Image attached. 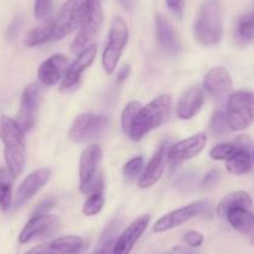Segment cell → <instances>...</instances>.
<instances>
[{
  "label": "cell",
  "mask_w": 254,
  "mask_h": 254,
  "mask_svg": "<svg viewBox=\"0 0 254 254\" xmlns=\"http://www.w3.org/2000/svg\"><path fill=\"white\" fill-rule=\"evenodd\" d=\"M172 97L170 95H161L146 106H142L136 115L130 130L126 135L133 141H140L155 128L162 126L171 116Z\"/></svg>",
  "instance_id": "6da1fadb"
},
{
  "label": "cell",
  "mask_w": 254,
  "mask_h": 254,
  "mask_svg": "<svg viewBox=\"0 0 254 254\" xmlns=\"http://www.w3.org/2000/svg\"><path fill=\"white\" fill-rule=\"evenodd\" d=\"M0 138L4 143L6 166L14 176H19L25 166V132L18 121L9 116L0 117Z\"/></svg>",
  "instance_id": "7a4b0ae2"
},
{
  "label": "cell",
  "mask_w": 254,
  "mask_h": 254,
  "mask_svg": "<svg viewBox=\"0 0 254 254\" xmlns=\"http://www.w3.org/2000/svg\"><path fill=\"white\" fill-rule=\"evenodd\" d=\"M95 0H67L60 11L51 19L53 40H60L81 29L91 16Z\"/></svg>",
  "instance_id": "3957f363"
},
{
  "label": "cell",
  "mask_w": 254,
  "mask_h": 254,
  "mask_svg": "<svg viewBox=\"0 0 254 254\" xmlns=\"http://www.w3.org/2000/svg\"><path fill=\"white\" fill-rule=\"evenodd\" d=\"M194 36L207 46L217 45L223 36V13L219 0H206L194 23Z\"/></svg>",
  "instance_id": "277c9868"
},
{
  "label": "cell",
  "mask_w": 254,
  "mask_h": 254,
  "mask_svg": "<svg viewBox=\"0 0 254 254\" xmlns=\"http://www.w3.org/2000/svg\"><path fill=\"white\" fill-rule=\"evenodd\" d=\"M231 131H243L254 121V92L238 90L229 95L226 110Z\"/></svg>",
  "instance_id": "5b68a950"
},
{
  "label": "cell",
  "mask_w": 254,
  "mask_h": 254,
  "mask_svg": "<svg viewBox=\"0 0 254 254\" xmlns=\"http://www.w3.org/2000/svg\"><path fill=\"white\" fill-rule=\"evenodd\" d=\"M128 26L126 21L120 16L114 18L109 33V41L102 54V67L107 75H111L116 70L120 58L128 43Z\"/></svg>",
  "instance_id": "8992f818"
},
{
  "label": "cell",
  "mask_w": 254,
  "mask_h": 254,
  "mask_svg": "<svg viewBox=\"0 0 254 254\" xmlns=\"http://www.w3.org/2000/svg\"><path fill=\"white\" fill-rule=\"evenodd\" d=\"M107 127L105 115L81 114L75 119L69 131V137L76 143H87L101 137Z\"/></svg>",
  "instance_id": "52a82bcc"
},
{
  "label": "cell",
  "mask_w": 254,
  "mask_h": 254,
  "mask_svg": "<svg viewBox=\"0 0 254 254\" xmlns=\"http://www.w3.org/2000/svg\"><path fill=\"white\" fill-rule=\"evenodd\" d=\"M40 85L33 82L24 89L21 95L20 109L18 114V124L24 132H29L34 128L38 120V110L40 104Z\"/></svg>",
  "instance_id": "ba28073f"
},
{
  "label": "cell",
  "mask_w": 254,
  "mask_h": 254,
  "mask_svg": "<svg viewBox=\"0 0 254 254\" xmlns=\"http://www.w3.org/2000/svg\"><path fill=\"white\" fill-rule=\"evenodd\" d=\"M208 207V203L206 201H198L190 203L185 207L175 209L170 213L165 214L161 217L153 226V232L156 233H163V232L171 231L173 228H177L181 224L186 223L190 219L194 218L197 216H201Z\"/></svg>",
  "instance_id": "9c48e42d"
},
{
  "label": "cell",
  "mask_w": 254,
  "mask_h": 254,
  "mask_svg": "<svg viewBox=\"0 0 254 254\" xmlns=\"http://www.w3.org/2000/svg\"><path fill=\"white\" fill-rule=\"evenodd\" d=\"M59 224H60L59 218L53 214L31 216L19 234V243L25 244L36 239L48 238L58 231Z\"/></svg>",
  "instance_id": "30bf717a"
},
{
  "label": "cell",
  "mask_w": 254,
  "mask_h": 254,
  "mask_svg": "<svg viewBox=\"0 0 254 254\" xmlns=\"http://www.w3.org/2000/svg\"><path fill=\"white\" fill-rule=\"evenodd\" d=\"M97 55V46L95 44H91L86 49L77 54V58L75 59L74 63L67 67L65 76L61 81L60 90L63 92H67L74 89L81 80L82 74L89 69L94 63L95 58Z\"/></svg>",
  "instance_id": "8fae6325"
},
{
  "label": "cell",
  "mask_w": 254,
  "mask_h": 254,
  "mask_svg": "<svg viewBox=\"0 0 254 254\" xmlns=\"http://www.w3.org/2000/svg\"><path fill=\"white\" fill-rule=\"evenodd\" d=\"M170 142L168 141H163L158 148L156 150L155 155L150 160L145 168H143L142 173H141L140 178H138V187L145 190V188H150L162 177L163 171H165L166 165L168 162V155H170Z\"/></svg>",
  "instance_id": "7c38bea8"
},
{
  "label": "cell",
  "mask_w": 254,
  "mask_h": 254,
  "mask_svg": "<svg viewBox=\"0 0 254 254\" xmlns=\"http://www.w3.org/2000/svg\"><path fill=\"white\" fill-rule=\"evenodd\" d=\"M206 143L207 136L201 132L185 138V140L180 141L176 145L171 146L168 161H170L172 168L199 155L204 148V146H206Z\"/></svg>",
  "instance_id": "4fadbf2b"
},
{
  "label": "cell",
  "mask_w": 254,
  "mask_h": 254,
  "mask_svg": "<svg viewBox=\"0 0 254 254\" xmlns=\"http://www.w3.org/2000/svg\"><path fill=\"white\" fill-rule=\"evenodd\" d=\"M102 20H104V13H102L101 1L100 0H95L91 16L85 23V25L81 29H79V33H77L76 38L72 41V53L80 54L84 49L91 45L92 40H94L95 36L99 33L100 28H101Z\"/></svg>",
  "instance_id": "5bb4252c"
},
{
  "label": "cell",
  "mask_w": 254,
  "mask_h": 254,
  "mask_svg": "<svg viewBox=\"0 0 254 254\" xmlns=\"http://www.w3.org/2000/svg\"><path fill=\"white\" fill-rule=\"evenodd\" d=\"M150 223V216H143L136 218L130 226L127 227L116 238L114 246V254H131L138 239L142 237Z\"/></svg>",
  "instance_id": "9a60e30c"
},
{
  "label": "cell",
  "mask_w": 254,
  "mask_h": 254,
  "mask_svg": "<svg viewBox=\"0 0 254 254\" xmlns=\"http://www.w3.org/2000/svg\"><path fill=\"white\" fill-rule=\"evenodd\" d=\"M233 82L231 74L222 66L212 67L203 79V90L216 100H222L231 92Z\"/></svg>",
  "instance_id": "2e32d148"
},
{
  "label": "cell",
  "mask_w": 254,
  "mask_h": 254,
  "mask_svg": "<svg viewBox=\"0 0 254 254\" xmlns=\"http://www.w3.org/2000/svg\"><path fill=\"white\" fill-rule=\"evenodd\" d=\"M51 176V171L49 168H39V170L31 172L20 187L18 188V192L15 194V199H14V206L20 207L24 203L33 198L39 190L49 182Z\"/></svg>",
  "instance_id": "e0dca14e"
},
{
  "label": "cell",
  "mask_w": 254,
  "mask_h": 254,
  "mask_svg": "<svg viewBox=\"0 0 254 254\" xmlns=\"http://www.w3.org/2000/svg\"><path fill=\"white\" fill-rule=\"evenodd\" d=\"M67 58L61 54H55L46 59L38 69V79L44 86H54L64 79L67 70Z\"/></svg>",
  "instance_id": "ac0fdd59"
},
{
  "label": "cell",
  "mask_w": 254,
  "mask_h": 254,
  "mask_svg": "<svg viewBox=\"0 0 254 254\" xmlns=\"http://www.w3.org/2000/svg\"><path fill=\"white\" fill-rule=\"evenodd\" d=\"M84 241L79 236H64L34 247L25 254H76Z\"/></svg>",
  "instance_id": "d6986e66"
},
{
  "label": "cell",
  "mask_w": 254,
  "mask_h": 254,
  "mask_svg": "<svg viewBox=\"0 0 254 254\" xmlns=\"http://www.w3.org/2000/svg\"><path fill=\"white\" fill-rule=\"evenodd\" d=\"M204 100H206L204 90H202L201 87H190L182 95L178 101L177 109H176L177 116L181 120L193 119L201 111Z\"/></svg>",
  "instance_id": "ffe728a7"
},
{
  "label": "cell",
  "mask_w": 254,
  "mask_h": 254,
  "mask_svg": "<svg viewBox=\"0 0 254 254\" xmlns=\"http://www.w3.org/2000/svg\"><path fill=\"white\" fill-rule=\"evenodd\" d=\"M156 36L160 48L168 55H177L181 50V43L170 21L161 14L156 15Z\"/></svg>",
  "instance_id": "44dd1931"
},
{
  "label": "cell",
  "mask_w": 254,
  "mask_h": 254,
  "mask_svg": "<svg viewBox=\"0 0 254 254\" xmlns=\"http://www.w3.org/2000/svg\"><path fill=\"white\" fill-rule=\"evenodd\" d=\"M102 158V151L100 146L92 145L87 146L81 153L79 166V176H80V186L85 185L92 178L99 175V166Z\"/></svg>",
  "instance_id": "7402d4cb"
},
{
  "label": "cell",
  "mask_w": 254,
  "mask_h": 254,
  "mask_svg": "<svg viewBox=\"0 0 254 254\" xmlns=\"http://www.w3.org/2000/svg\"><path fill=\"white\" fill-rule=\"evenodd\" d=\"M224 218H227L228 223L239 233L254 236V214L251 212V208L233 207L228 209Z\"/></svg>",
  "instance_id": "603a6c76"
},
{
  "label": "cell",
  "mask_w": 254,
  "mask_h": 254,
  "mask_svg": "<svg viewBox=\"0 0 254 254\" xmlns=\"http://www.w3.org/2000/svg\"><path fill=\"white\" fill-rule=\"evenodd\" d=\"M249 146L251 145L243 146L241 150L237 151L231 158H228V160L226 161L227 170H228L232 175H246V173H248L249 171H251L253 157H252Z\"/></svg>",
  "instance_id": "cb8c5ba5"
},
{
  "label": "cell",
  "mask_w": 254,
  "mask_h": 254,
  "mask_svg": "<svg viewBox=\"0 0 254 254\" xmlns=\"http://www.w3.org/2000/svg\"><path fill=\"white\" fill-rule=\"evenodd\" d=\"M253 206V199L244 190H236L232 193L227 194L217 207V214L222 218H224L228 212V209L233 207H246V208H252Z\"/></svg>",
  "instance_id": "d4e9b609"
},
{
  "label": "cell",
  "mask_w": 254,
  "mask_h": 254,
  "mask_svg": "<svg viewBox=\"0 0 254 254\" xmlns=\"http://www.w3.org/2000/svg\"><path fill=\"white\" fill-rule=\"evenodd\" d=\"M15 176L8 167L0 168V209L8 211L13 201V186Z\"/></svg>",
  "instance_id": "484cf974"
},
{
  "label": "cell",
  "mask_w": 254,
  "mask_h": 254,
  "mask_svg": "<svg viewBox=\"0 0 254 254\" xmlns=\"http://www.w3.org/2000/svg\"><path fill=\"white\" fill-rule=\"evenodd\" d=\"M251 145V141L246 137V136H239L234 142H224L216 145L211 151H209V156L212 160L218 161H227L231 158L234 153L238 150H241L243 146Z\"/></svg>",
  "instance_id": "4316f807"
},
{
  "label": "cell",
  "mask_w": 254,
  "mask_h": 254,
  "mask_svg": "<svg viewBox=\"0 0 254 254\" xmlns=\"http://www.w3.org/2000/svg\"><path fill=\"white\" fill-rule=\"evenodd\" d=\"M49 41H54L51 19H48V20L44 21L41 25L33 29V30L26 35L24 44H25L28 48H34V46L43 45V44L49 43Z\"/></svg>",
  "instance_id": "83f0119b"
},
{
  "label": "cell",
  "mask_w": 254,
  "mask_h": 254,
  "mask_svg": "<svg viewBox=\"0 0 254 254\" xmlns=\"http://www.w3.org/2000/svg\"><path fill=\"white\" fill-rule=\"evenodd\" d=\"M209 131L216 137H222L231 131L226 112L218 110L212 115L211 121H209Z\"/></svg>",
  "instance_id": "f1b7e54d"
},
{
  "label": "cell",
  "mask_w": 254,
  "mask_h": 254,
  "mask_svg": "<svg viewBox=\"0 0 254 254\" xmlns=\"http://www.w3.org/2000/svg\"><path fill=\"white\" fill-rule=\"evenodd\" d=\"M141 107H142V105L138 101H131L124 109L121 115V127L125 133H127V131L130 130L131 125H132L133 120H135L136 115L138 114Z\"/></svg>",
  "instance_id": "f546056e"
},
{
  "label": "cell",
  "mask_w": 254,
  "mask_h": 254,
  "mask_svg": "<svg viewBox=\"0 0 254 254\" xmlns=\"http://www.w3.org/2000/svg\"><path fill=\"white\" fill-rule=\"evenodd\" d=\"M104 203V196H102L101 192H97V193L89 196V198L85 201L84 207H82V212H84L85 216L87 217L96 216V214H99L100 212H101Z\"/></svg>",
  "instance_id": "4dcf8cb0"
},
{
  "label": "cell",
  "mask_w": 254,
  "mask_h": 254,
  "mask_svg": "<svg viewBox=\"0 0 254 254\" xmlns=\"http://www.w3.org/2000/svg\"><path fill=\"white\" fill-rule=\"evenodd\" d=\"M143 168H145V166H143V157L137 156V157L131 158V160L124 166V176L128 181H133L137 177H140Z\"/></svg>",
  "instance_id": "1f68e13d"
},
{
  "label": "cell",
  "mask_w": 254,
  "mask_h": 254,
  "mask_svg": "<svg viewBox=\"0 0 254 254\" xmlns=\"http://www.w3.org/2000/svg\"><path fill=\"white\" fill-rule=\"evenodd\" d=\"M236 36H237V40L239 41V44H242V45L248 44L249 41L253 40L254 38V26L248 23H244V21L242 20H238V24H237Z\"/></svg>",
  "instance_id": "d6a6232c"
},
{
  "label": "cell",
  "mask_w": 254,
  "mask_h": 254,
  "mask_svg": "<svg viewBox=\"0 0 254 254\" xmlns=\"http://www.w3.org/2000/svg\"><path fill=\"white\" fill-rule=\"evenodd\" d=\"M53 10V0H35L34 15L38 20H45Z\"/></svg>",
  "instance_id": "836d02e7"
},
{
  "label": "cell",
  "mask_w": 254,
  "mask_h": 254,
  "mask_svg": "<svg viewBox=\"0 0 254 254\" xmlns=\"http://www.w3.org/2000/svg\"><path fill=\"white\" fill-rule=\"evenodd\" d=\"M183 241L190 248H199L204 242V236L198 231H188L183 236Z\"/></svg>",
  "instance_id": "e575fe53"
},
{
  "label": "cell",
  "mask_w": 254,
  "mask_h": 254,
  "mask_svg": "<svg viewBox=\"0 0 254 254\" xmlns=\"http://www.w3.org/2000/svg\"><path fill=\"white\" fill-rule=\"evenodd\" d=\"M115 241H116V239L112 238V237L105 238L104 241L101 242V244L90 254H114Z\"/></svg>",
  "instance_id": "d590c367"
},
{
  "label": "cell",
  "mask_w": 254,
  "mask_h": 254,
  "mask_svg": "<svg viewBox=\"0 0 254 254\" xmlns=\"http://www.w3.org/2000/svg\"><path fill=\"white\" fill-rule=\"evenodd\" d=\"M55 199L54 198H49V199H44L43 202L38 204V207L34 211L33 216H44V214H48V212L50 209H53L55 207Z\"/></svg>",
  "instance_id": "8d00e7d4"
},
{
  "label": "cell",
  "mask_w": 254,
  "mask_h": 254,
  "mask_svg": "<svg viewBox=\"0 0 254 254\" xmlns=\"http://www.w3.org/2000/svg\"><path fill=\"white\" fill-rule=\"evenodd\" d=\"M218 180H219V172L217 170H212L209 171V172L206 175V177L203 178L202 185H203L204 187H212V186L216 185V183L218 182Z\"/></svg>",
  "instance_id": "74e56055"
},
{
  "label": "cell",
  "mask_w": 254,
  "mask_h": 254,
  "mask_svg": "<svg viewBox=\"0 0 254 254\" xmlns=\"http://www.w3.org/2000/svg\"><path fill=\"white\" fill-rule=\"evenodd\" d=\"M166 4L175 15L181 16L183 9V0H166Z\"/></svg>",
  "instance_id": "f35d334b"
},
{
  "label": "cell",
  "mask_w": 254,
  "mask_h": 254,
  "mask_svg": "<svg viewBox=\"0 0 254 254\" xmlns=\"http://www.w3.org/2000/svg\"><path fill=\"white\" fill-rule=\"evenodd\" d=\"M21 25H23V20H21V18H15L13 20V23L10 24V26H9L8 29V36L10 39H14L16 35L19 34V31H20V28Z\"/></svg>",
  "instance_id": "ab89813d"
},
{
  "label": "cell",
  "mask_w": 254,
  "mask_h": 254,
  "mask_svg": "<svg viewBox=\"0 0 254 254\" xmlns=\"http://www.w3.org/2000/svg\"><path fill=\"white\" fill-rule=\"evenodd\" d=\"M128 75H130V66L124 65V66L119 70V72H117V84H122L125 80H127Z\"/></svg>",
  "instance_id": "60d3db41"
},
{
  "label": "cell",
  "mask_w": 254,
  "mask_h": 254,
  "mask_svg": "<svg viewBox=\"0 0 254 254\" xmlns=\"http://www.w3.org/2000/svg\"><path fill=\"white\" fill-rule=\"evenodd\" d=\"M175 251L177 254H202L196 248H190V247H176Z\"/></svg>",
  "instance_id": "b9f144b4"
},
{
  "label": "cell",
  "mask_w": 254,
  "mask_h": 254,
  "mask_svg": "<svg viewBox=\"0 0 254 254\" xmlns=\"http://www.w3.org/2000/svg\"><path fill=\"white\" fill-rule=\"evenodd\" d=\"M120 4H121L122 8L127 11H131L135 6V1L136 0H119Z\"/></svg>",
  "instance_id": "7bdbcfd3"
},
{
  "label": "cell",
  "mask_w": 254,
  "mask_h": 254,
  "mask_svg": "<svg viewBox=\"0 0 254 254\" xmlns=\"http://www.w3.org/2000/svg\"><path fill=\"white\" fill-rule=\"evenodd\" d=\"M239 20L244 21V23L251 24V25L254 26V11L253 13H249V14H246V15L241 16V18H239Z\"/></svg>",
  "instance_id": "ee69618b"
},
{
  "label": "cell",
  "mask_w": 254,
  "mask_h": 254,
  "mask_svg": "<svg viewBox=\"0 0 254 254\" xmlns=\"http://www.w3.org/2000/svg\"><path fill=\"white\" fill-rule=\"evenodd\" d=\"M251 246L254 247V236L252 237V239H251Z\"/></svg>",
  "instance_id": "f6af8a7d"
},
{
  "label": "cell",
  "mask_w": 254,
  "mask_h": 254,
  "mask_svg": "<svg viewBox=\"0 0 254 254\" xmlns=\"http://www.w3.org/2000/svg\"><path fill=\"white\" fill-rule=\"evenodd\" d=\"M252 157H253V162H254V150H253V155H252Z\"/></svg>",
  "instance_id": "bcb514c9"
},
{
  "label": "cell",
  "mask_w": 254,
  "mask_h": 254,
  "mask_svg": "<svg viewBox=\"0 0 254 254\" xmlns=\"http://www.w3.org/2000/svg\"><path fill=\"white\" fill-rule=\"evenodd\" d=\"M166 254H173V253H166Z\"/></svg>",
  "instance_id": "7dc6e473"
}]
</instances>
